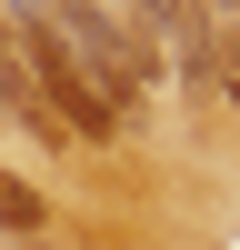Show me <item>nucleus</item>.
<instances>
[{
	"label": "nucleus",
	"mask_w": 240,
	"mask_h": 250,
	"mask_svg": "<svg viewBox=\"0 0 240 250\" xmlns=\"http://www.w3.org/2000/svg\"><path fill=\"white\" fill-rule=\"evenodd\" d=\"M110 10H120V20H130V30H140V40H170V10H180V0H110Z\"/></svg>",
	"instance_id": "obj_4"
},
{
	"label": "nucleus",
	"mask_w": 240,
	"mask_h": 250,
	"mask_svg": "<svg viewBox=\"0 0 240 250\" xmlns=\"http://www.w3.org/2000/svg\"><path fill=\"white\" fill-rule=\"evenodd\" d=\"M40 220H50V210H40V190H20V180L0 170V230H40Z\"/></svg>",
	"instance_id": "obj_3"
},
{
	"label": "nucleus",
	"mask_w": 240,
	"mask_h": 250,
	"mask_svg": "<svg viewBox=\"0 0 240 250\" xmlns=\"http://www.w3.org/2000/svg\"><path fill=\"white\" fill-rule=\"evenodd\" d=\"M20 60H30V90L50 100V120H60L70 140H110L120 120H130V110L110 100V90H100V70H90V60H80L70 40H60L50 20H40V10L20 20Z\"/></svg>",
	"instance_id": "obj_1"
},
{
	"label": "nucleus",
	"mask_w": 240,
	"mask_h": 250,
	"mask_svg": "<svg viewBox=\"0 0 240 250\" xmlns=\"http://www.w3.org/2000/svg\"><path fill=\"white\" fill-rule=\"evenodd\" d=\"M210 90L240 110V30H220V60H210Z\"/></svg>",
	"instance_id": "obj_5"
},
{
	"label": "nucleus",
	"mask_w": 240,
	"mask_h": 250,
	"mask_svg": "<svg viewBox=\"0 0 240 250\" xmlns=\"http://www.w3.org/2000/svg\"><path fill=\"white\" fill-rule=\"evenodd\" d=\"M40 20H50V30L70 40L90 70H100V90H110L120 110H140V100H150V40H140L130 20L110 10V0H50Z\"/></svg>",
	"instance_id": "obj_2"
}]
</instances>
